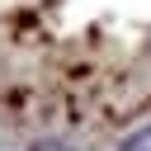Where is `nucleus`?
<instances>
[{"mask_svg":"<svg viewBox=\"0 0 151 151\" xmlns=\"http://www.w3.org/2000/svg\"><path fill=\"white\" fill-rule=\"evenodd\" d=\"M118 151H151V123L137 127V132H127V137L118 142Z\"/></svg>","mask_w":151,"mask_h":151,"instance_id":"nucleus-1","label":"nucleus"},{"mask_svg":"<svg viewBox=\"0 0 151 151\" xmlns=\"http://www.w3.org/2000/svg\"><path fill=\"white\" fill-rule=\"evenodd\" d=\"M33 151H71V146H61V142H33Z\"/></svg>","mask_w":151,"mask_h":151,"instance_id":"nucleus-2","label":"nucleus"}]
</instances>
